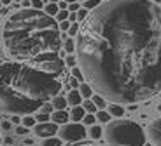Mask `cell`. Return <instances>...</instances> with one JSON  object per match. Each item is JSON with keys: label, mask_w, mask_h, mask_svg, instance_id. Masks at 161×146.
Listing matches in <instances>:
<instances>
[{"label": "cell", "mask_w": 161, "mask_h": 146, "mask_svg": "<svg viewBox=\"0 0 161 146\" xmlns=\"http://www.w3.org/2000/svg\"><path fill=\"white\" fill-rule=\"evenodd\" d=\"M61 49H63L67 54H74V52H75V40H74V38H67V40H65V43L61 45Z\"/></svg>", "instance_id": "e0dca14e"}, {"label": "cell", "mask_w": 161, "mask_h": 146, "mask_svg": "<svg viewBox=\"0 0 161 146\" xmlns=\"http://www.w3.org/2000/svg\"><path fill=\"white\" fill-rule=\"evenodd\" d=\"M58 11H60V7H58V4H53V2H49V4L44 5V12L47 14V16L54 18L58 14Z\"/></svg>", "instance_id": "2e32d148"}, {"label": "cell", "mask_w": 161, "mask_h": 146, "mask_svg": "<svg viewBox=\"0 0 161 146\" xmlns=\"http://www.w3.org/2000/svg\"><path fill=\"white\" fill-rule=\"evenodd\" d=\"M91 101L95 103V106H97L98 110H105V108H107V99H105L103 96H100V94H93Z\"/></svg>", "instance_id": "9a60e30c"}, {"label": "cell", "mask_w": 161, "mask_h": 146, "mask_svg": "<svg viewBox=\"0 0 161 146\" xmlns=\"http://www.w3.org/2000/svg\"><path fill=\"white\" fill-rule=\"evenodd\" d=\"M69 16H70V12L67 11V9H60V11H58V14L54 16V19H56L58 23H61V21H67V19H69Z\"/></svg>", "instance_id": "603a6c76"}, {"label": "cell", "mask_w": 161, "mask_h": 146, "mask_svg": "<svg viewBox=\"0 0 161 146\" xmlns=\"http://www.w3.org/2000/svg\"><path fill=\"white\" fill-rule=\"evenodd\" d=\"M103 134L109 146H144L147 139L144 129L128 118L110 120Z\"/></svg>", "instance_id": "277c9868"}, {"label": "cell", "mask_w": 161, "mask_h": 146, "mask_svg": "<svg viewBox=\"0 0 161 146\" xmlns=\"http://www.w3.org/2000/svg\"><path fill=\"white\" fill-rule=\"evenodd\" d=\"M70 24H72V23H70V21L67 19V21H61V23L58 24V28H60V32H69Z\"/></svg>", "instance_id": "1f68e13d"}, {"label": "cell", "mask_w": 161, "mask_h": 146, "mask_svg": "<svg viewBox=\"0 0 161 146\" xmlns=\"http://www.w3.org/2000/svg\"><path fill=\"white\" fill-rule=\"evenodd\" d=\"M58 136L65 143H79L84 141L88 136V127L80 122H69L58 129Z\"/></svg>", "instance_id": "5b68a950"}, {"label": "cell", "mask_w": 161, "mask_h": 146, "mask_svg": "<svg viewBox=\"0 0 161 146\" xmlns=\"http://www.w3.org/2000/svg\"><path fill=\"white\" fill-rule=\"evenodd\" d=\"M88 14H89V11H88V9H84V7H80L79 11L75 12V16H77V21H84L86 18H88Z\"/></svg>", "instance_id": "83f0119b"}, {"label": "cell", "mask_w": 161, "mask_h": 146, "mask_svg": "<svg viewBox=\"0 0 161 146\" xmlns=\"http://www.w3.org/2000/svg\"><path fill=\"white\" fill-rule=\"evenodd\" d=\"M72 77H74V78H77L79 82H84V75H82V71H80L79 66H74L72 68Z\"/></svg>", "instance_id": "4316f807"}, {"label": "cell", "mask_w": 161, "mask_h": 146, "mask_svg": "<svg viewBox=\"0 0 161 146\" xmlns=\"http://www.w3.org/2000/svg\"><path fill=\"white\" fill-rule=\"evenodd\" d=\"M77 63L100 96L133 104L161 92V7L151 0H107L79 28Z\"/></svg>", "instance_id": "6da1fadb"}, {"label": "cell", "mask_w": 161, "mask_h": 146, "mask_svg": "<svg viewBox=\"0 0 161 146\" xmlns=\"http://www.w3.org/2000/svg\"><path fill=\"white\" fill-rule=\"evenodd\" d=\"M0 127H2V130H11L12 129V123H11V120H9V122H7V120H4V122L0 123Z\"/></svg>", "instance_id": "e575fe53"}, {"label": "cell", "mask_w": 161, "mask_h": 146, "mask_svg": "<svg viewBox=\"0 0 161 146\" xmlns=\"http://www.w3.org/2000/svg\"><path fill=\"white\" fill-rule=\"evenodd\" d=\"M84 115H86V111L80 104L79 106H72V110H70V120H72V122H82Z\"/></svg>", "instance_id": "8fae6325"}, {"label": "cell", "mask_w": 161, "mask_h": 146, "mask_svg": "<svg viewBox=\"0 0 161 146\" xmlns=\"http://www.w3.org/2000/svg\"><path fill=\"white\" fill-rule=\"evenodd\" d=\"M95 117H97V120H98V122H102V123H109L110 118H112V117L107 113V110H98L97 113H95Z\"/></svg>", "instance_id": "ac0fdd59"}, {"label": "cell", "mask_w": 161, "mask_h": 146, "mask_svg": "<svg viewBox=\"0 0 161 146\" xmlns=\"http://www.w3.org/2000/svg\"><path fill=\"white\" fill-rule=\"evenodd\" d=\"M79 23H72V24H70V28H69V35L70 37H75L77 35V33H79Z\"/></svg>", "instance_id": "f546056e"}, {"label": "cell", "mask_w": 161, "mask_h": 146, "mask_svg": "<svg viewBox=\"0 0 161 146\" xmlns=\"http://www.w3.org/2000/svg\"><path fill=\"white\" fill-rule=\"evenodd\" d=\"M53 111H54V108H53L51 101H46V103H42V106H40V113H47V115H51Z\"/></svg>", "instance_id": "d4e9b609"}, {"label": "cell", "mask_w": 161, "mask_h": 146, "mask_svg": "<svg viewBox=\"0 0 161 146\" xmlns=\"http://www.w3.org/2000/svg\"><path fill=\"white\" fill-rule=\"evenodd\" d=\"M58 129L60 125H56L54 122H40V123H35L33 127V132H35L37 138H42V139H47V138H53V136L58 134Z\"/></svg>", "instance_id": "8992f818"}, {"label": "cell", "mask_w": 161, "mask_h": 146, "mask_svg": "<svg viewBox=\"0 0 161 146\" xmlns=\"http://www.w3.org/2000/svg\"><path fill=\"white\" fill-rule=\"evenodd\" d=\"M65 66H70V68H74V66H77V58L74 54H69L67 58H65Z\"/></svg>", "instance_id": "484cf974"}, {"label": "cell", "mask_w": 161, "mask_h": 146, "mask_svg": "<svg viewBox=\"0 0 161 146\" xmlns=\"http://www.w3.org/2000/svg\"><path fill=\"white\" fill-rule=\"evenodd\" d=\"M77 91L80 92L82 99H91V96L95 94V92H93V87L89 85L88 82H80V83H79V87H77Z\"/></svg>", "instance_id": "7c38bea8"}, {"label": "cell", "mask_w": 161, "mask_h": 146, "mask_svg": "<svg viewBox=\"0 0 161 146\" xmlns=\"http://www.w3.org/2000/svg\"><path fill=\"white\" fill-rule=\"evenodd\" d=\"M0 40L12 61H32L47 52H60L63 45L58 21L32 7L12 12L4 21Z\"/></svg>", "instance_id": "3957f363"}, {"label": "cell", "mask_w": 161, "mask_h": 146, "mask_svg": "<svg viewBox=\"0 0 161 146\" xmlns=\"http://www.w3.org/2000/svg\"><path fill=\"white\" fill-rule=\"evenodd\" d=\"M80 106L84 108L86 113H97V111H98V108L95 106V103H93L91 99H86V101H82V103H80Z\"/></svg>", "instance_id": "d6986e66"}, {"label": "cell", "mask_w": 161, "mask_h": 146, "mask_svg": "<svg viewBox=\"0 0 161 146\" xmlns=\"http://www.w3.org/2000/svg\"><path fill=\"white\" fill-rule=\"evenodd\" d=\"M32 2V9H37V11H42V7H44V2L42 0H30Z\"/></svg>", "instance_id": "4dcf8cb0"}, {"label": "cell", "mask_w": 161, "mask_h": 146, "mask_svg": "<svg viewBox=\"0 0 161 146\" xmlns=\"http://www.w3.org/2000/svg\"><path fill=\"white\" fill-rule=\"evenodd\" d=\"M19 122H21L19 115H12V117H11V123H16V125H18Z\"/></svg>", "instance_id": "8d00e7d4"}, {"label": "cell", "mask_w": 161, "mask_h": 146, "mask_svg": "<svg viewBox=\"0 0 161 146\" xmlns=\"http://www.w3.org/2000/svg\"><path fill=\"white\" fill-rule=\"evenodd\" d=\"M95 122H97V117H95V113H86L84 118H82V125H86V127L95 125Z\"/></svg>", "instance_id": "7402d4cb"}, {"label": "cell", "mask_w": 161, "mask_h": 146, "mask_svg": "<svg viewBox=\"0 0 161 146\" xmlns=\"http://www.w3.org/2000/svg\"><path fill=\"white\" fill-rule=\"evenodd\" d=\"M70 120V113L67 110H54L51 113V122H54L56 125H65Z\"/></svg>", "instance_id": "ba28073f"}, {"label": "cell", "mask_w": 161, "mask_h": 146, "mask_svg": "<svg viewBox=\"0 0 161 146\" xmlns=\"http://www.w3.org/2000/svg\"><path fill=\"white\" fill-rule=\"evenodd\" d=\"M63 78L53 77L30 61H0V110L12 115H30L42 103L60 94Z\"/></svg>", "instance_id": "7a4b0ae2"}, {"label": "cell", "mask_w": 161, "mask_h": 146, "mask_svg": "<svg viewBox=\"0 0 161 146\" xmlns=\"http://www.w3.org/2000/svg\"><path fill=\"white\" fill-rule=\"evenodd\" d=\"M51 104H53V108H54V110H65V108H67V98H65V96H54V98L51 99Z\"/></svg>", "instance_id": "4fadbf2b"}, {"label": "cell", "mask_w": 161, "mask_h": 146, "mask_svg": "<svg viewBox=\"0 0 161 146\" xmlns=\"http://www.w3.org/2000/svg\"><path fill=\"white\" fill-rule=\"evenodd\" d=\"M61 144H63V141H61L60 138H56V136L47 138V139H44V141L40 143V146H61Z\"/></svg>", "instance_id": "ffe728a7"}, {"label": "cell", "mask_w": 161, "mask_h": 146, "mask_svg": "<svg viewBox=\"0 0 161 146\" xmlns=\"http://www.w3.org/2000/svg\"><path fill=\"white\" fill-rule=\"evenodd\" d=\"M79 146H97V144H89V143H86V144H79Z\"/></svg>", "instance_id": "b9f144b4"}, {"label": "cell", "mask_w": 161, "mask_h": 146, "mask_svg": "<svg viewBox=\"0 0 161 146\" xmlns=\"http://www.w3.org/2000/svg\"><path fill=\"white\" fill-rule=\"evenodd\" d=\"M100 4H102V0H86L82 7H84V9H88V11H93V9H97Z\"/></svg>", "instance_id": "cb8c5ba5"}, {"label": "cell", "mask_w": 161, "mask_h": 146, "mask_svg": "<svg viewBox=\"0 0 161 146\" xmlns=\"http://www.w3.org/2000/svg\"><path fill=\"white\" fill-rule=\"evenodd\" d=\"M7 7H4V9H0V16H7Z\"/></svg>", "instance_id": "60d3db41"}, {"label": "cell", "mask_w": 161, "mask_h": 146, "mask_svg": "<svg viewBox=\"0 0 161 146\" xmlns=\"http://www.w3.org/2000/svg\"><path fill=\"white\" fill-rule=\"evenodd\" d=\"M58 7H60V9H67V7H69V4H67L65 0H60V2H58Z\"/></svg>", "instance_id": "74e56055"}, {"label": "cell", "mask_w": 161, "mask_h": 146, "mask_svg": "<svg viewBox=\"0 0 161 146\" xmlns=\"http://www.w3.org/2000/svg\"><path fill=\"white\" fill-rule=\"evenodd\" d=\"M79 83H80V82H79L77 78H74V77L69 80V85H70V87H79Z\"/></svg>", "instance_id": "d590c367"}, {"label": "cell", "mask_w": 161, "mask_h": 146, "mask_svg": "<svg viewBox=\"0 0 161 146\" xmlns=\"http://www.w3.org/2000/svg\"><path fill=\"white\" fill-rule=\"evenodd\" d=\"M107 113L110 115V117H116V118H123V115H125V108H123V104H117V103H110L107 104Z\"/></svg>", "instance_id": "9c48e42d"}, {"label": "cell", "mask_w": 161, "mask_h": 146, "mask_svg": "<svg viewBox=\"0 0 161 146\" xmlns=\"http://www.w3.org/2000/svg\"><path fill=\"white\" fill-rule=\"evenodd\" d=\"M147 136H149V141L153 146H161V117L149 123Z\"/></svg>", "instance_id": "52a82bcc"}, {"label": "cell", "mask_w": 161, "mask_h": 146, "mask_svg": "<svg viewBox=\"0 0 161 146\" xmlns=\"http://www.w3.org/2000/svg\"><path fill=\"white\" fill-rule=\"evenodd\" d=\"M0 9H2V4H0Z\"/></svg>", "instance_id": "f6af8a7d"}, {"label": "cell", "mask_w": 161, "mask_h": 146, "mask_svg": "<svg viewBox=\"0 0 161 146\" xmlns=\"http://www.w3.org/2000/svg\"><path fill=\"white\" fill-rule=\"evenodd\" d=\"M35 120H37V123H40V122H49V120H51V115H47V113H37V115H35Z\"/></svg>", "instance_id": "f1b7e54d"}, {"label": "cell", "mask_w": 161, "mask_h": 146, "mask_svg": "<svg viewBox=\"0 0 161 146\" xmlns=\"http://www.w3.org/2000/svg\"><path fill=\"white\" fill-rule=\"evenodd\" d=\"M79 9H80V5L77 4V2H70L69 7H67V11H69V12H77Z\"/></svg>", "instance_id": "836d02e7"}, {"label": "cell", "mask_w": 161, "mask_h": 146, "mask_svg": "<svg viewBox=\"0 0 161 146\" xmlns=\"http://www.w3.org/2000/svg\"><path fill=\"white\" fill-rule=\"evenodd\" d=\"M14 130H16V134H18V136H25V134H28V130H30V129H26L25 125H18Z\"/></svg>", "instance_id": "d6a6232c"}, {"label": "cell", "mask_w": 161, "mask_h": 146, "mask_svg": "<svg viewBox=\"0 0 161 146\" xmlns=\"http://www.w3.org/2000/svg\"><path fill=\"white\" fill-rule=\"evenodd\" d=\"M67 103H69L70 106H79V104L82 103V96H80V92L77 91V89H72V91L67 94Z\"/></svg>", "instance_id": "30bf717a"}, {"label": "cell", "mask_w": 161, "mask_h": 146, "mask_svg": "<svg viewBox=\"0 0 161 146\" xmlns=\"http://www.w3.org/2000/svg\"><path fill=\"white\" fill-rule=\"evenodd\" d=\"M12 2H14V0H0V4L4 5V7H5V5H11Z\"/></svg>", "instance_id": "ab89813d"}, {"label": "cell", "mask_w": 161, "mask_h": 146, "mask_svg": "<svg viewBox=\"0 0 161 146\" xmlns=\"http://www.w3.org/2000/svg\"><path fill=\"white\" fill-rule=\"evenodd\" d=\"M47 2H53V4H58V2H60V0H47Z\"/></svg>", "instance_id": "7bdbcfd3"}, {"label": "cell", "mask_w": 161, "mask_h": 146, "mask_svg": "<svg viewBox=\"0 0 161 146\" xmlns=\"http://www.w3.org/2000/svg\"><path fill=\"white\" fill-rule=\"evenodd\" d=\"M88 136L91 139H100L102 136H103V129H102L100 125H91V127H88Z\"/></svg>", "instance_id": "5bb4252c"}, {"label": "cell", "mask_w": 161, "mask_h": 146, "mask_svg": "<svg viewBox=\"0 0 161 146\" xmlns=\"http://www.w3.org/2000/svg\"><path fill=\"white\" fill-rule=\"evenodd\" d=\"M35 123H37V120H35V117H32V115H25L23 120H21V125H25L26 129H33Z\"/></svg>", "instance_id": "44dd1931"}, {"label": "cell", "mask_w": 161, "mask_h": 146, "mask_svg": "<svg viewBox=\"0 0 161 146\" xmlns=\"http://www.w3.org/2000/svg\"><path fill=\"white\" fill-rule=\"evenodd\" d=\"M4 143H5V146H12V144H14L12 138H5V139H4Z\"/></svg>", "instance_id": "f35d334b"}, {"label": "cell", "mask_w": 161, "mask_h": 146, "mask_svg": "<svg viewBox=\"0 0 161 146\" xmlns=\"http://www.w3.org/2000/svg\"><path fill=\"white\" fill-rule=\"evenodd\" d=\"M14 2H16V4H21V2H23V0H14Z\"/></svg>", "instance_id": "ee69618b"}]
</instances>
